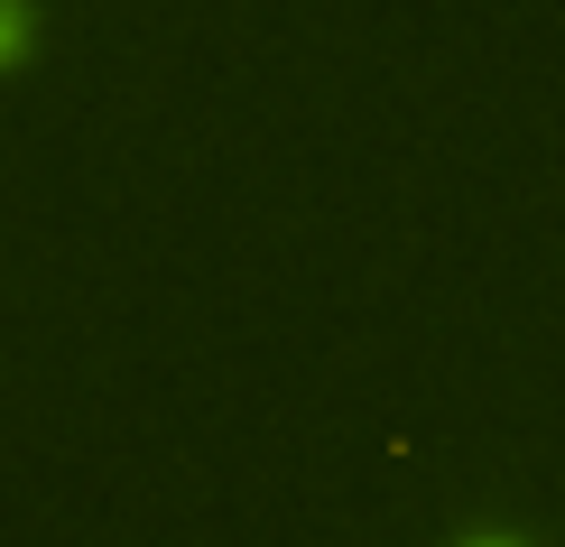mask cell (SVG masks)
Listing matches in <instances>:
<instances>
[{
    "instance_id": "2",
    "label": "cell",
    "mask_w": 565,
    "mask_h": 547,
    "mask_svg": "<svg viewBox=\"0 0 565 547\" xmlns=\"http://www.w3.org/2000/svg\"><path fill=\"white\" fill-rule=\"evenodd\" d=\"M473 547H510V538H473Z\"/></svg>"
},
{
    "instance_id": "1",
    "label": "cell",
    "mask_w": 565,
    "mask_h": 547,
    "mask_svg": "<svg viewBox=\"0 0 565 547\" xmlns=\"http://www.w3.org/2000/svg\"><path fill=\"white\" fill-rule=\"evenodd\" d=\"M19 38H29V10H19V0H0V65L19 56Z\"/></svg>"
}]
</instances>
